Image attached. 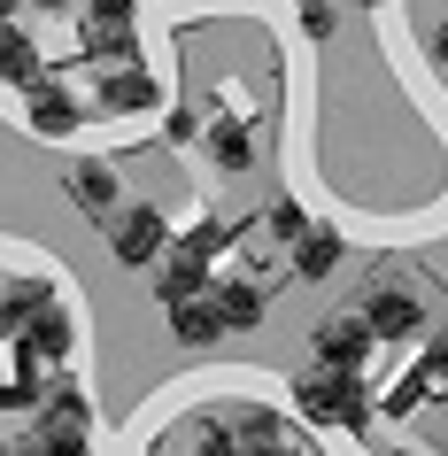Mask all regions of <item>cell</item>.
Wrapping results in <instances>:
<instances>
[{
    "mask_svg": "<svg viewBox=\"0 0 448 456\" xmlns=\"http://www.w3.org/2000/svg\"><path fill=\"white\" fill-rule=\"evenodd\" d=\"M294 403H302V418L340 426V433L371 426V395H363V379H348V371H309V379L294 387Z\"/></svg>",
    "mask_w": 448,
    "mask_h": 456,
    "instance_id": "cell-1",
    "label": "cell"
},
{
    "mask_svg": "<svg viewBox=\"0 0 448 456\" xmlns=\"http://www.w3.org/2000/svg\"><path fill=\"white\" fill-rule=\"evenodd\" d=\"M109 256H117L124 271H155L170 256V216L155 209V201H132V209L109 216Z\"/></svg>",
    "mask_w": 448,
    "mask_h": 456,
    "instance_id": "cell-2",
    "label": "cell"
},
{
    "mask_svg": "<svg viewBox=\"0 0 448 456\" xmlns=\"http://www.w3.org/2000/svg\"><path fill=\"white\" fill-rule=\"evenodd\" d=\"M132 16H140V0H86L77 8V39H86V54H101V62H140V47H132Z\"/></svg>",
    "mask_w": 448,
    "mask_h": 456,
    "instance_id": "cell-3",
    "label": "cell"
},
{
    "mask_svg": "<svg viewBox=\"0 0 448 456\" xmlns=\"http://www.w3.org/2000/svg\"><path fill=\"white\" fill-rule=\"evenodd\" d=\"M70 348H77V317H70V302L54 294V302H39V310L24 317V333H16V356L24 363H70Z\"/></svg>",
    "mask_w": 448,
    "mask_h": 456,
    "instance_id": "cell-4",
    "label": "cell"
},
{
    "mask_svg": "<svg viewBox=\"0 0 448 456\" xmlns=\"http://www.w3.org/2000/svg\"><path fill=\"white\" fill-rule=\"evenodd\" d=\"M209 264H216L209 248L178 240V248L163 256V264H155V302H163V310H186V302H201V294L216 287V279H209Z\"/></svg>",
    "mask_w": 448,
    "mask_h": 456,
    "instance_id": "cell-5",
    "label": "cell"
},
{
    "mask_svg": "<svg viewBox=\"0 0 448 456\" xmlns=\"http://www.w3.org/2000/svg\"><path fill=\"white\" fill-rule=\"evenodd\" d=\"M24 117L39 140H77L86 132V101L70 94V86H54V77H31L24 86Z\"/></svg>",
    "mask_w": 448,
    "mask_h": 456,
    "instance_id": "cell-6",
    "label": "cell"
},
{
    "mask_svg": "<svg viewBox=\"0 0 448 456\" xmlns=\"http://www.w3.org/2000/svg\"><path fill=\"white\" fill-rule=\"evenodd\" d=\"M309 348H317V371H363V356H371V325H363V310H340L325 317L317 333H309Z\"/></svg>",
    "mask_w": 448,
    "mask_h": 456,
    "instance_id": "cell-7",
    "label": "cell"
},
{
    "mask_svg": "<svg viewBox=\"0 0 448 456\" xmlns=\"http://www.w3.org/2000/svg\"><path fill=\"white\" fill-rule=\"evenodd\" d=\"M363 325H371V340H410L425 325V310L410 287H371L363 294Z\"/></svg>",
    "mask_w": 448,
    "mask_h": 456,
    "instance_id": "cell-8",
    "label": "cell"
},
{
    "mask_svg": "<svg viewBox=\"0 0 448 456\" xmlns=\"http://www.w3.org/2000/svg\"><path fill=\"white\" fill-rule=\"evenodd\" d=\"M62 193H70L86 216H117V163H70L62 170Z\"/></svg>",
    "mask_w": 448,
    "mask_h": 456,
    "instance_id": "cell-9",
    "label": "cell"
},
{
    "mask_svg": "<svg viewBox=\"0 0 448 456\" xmlns=\"http://www.w3.org/2000/svg\"><path fill=\"white\" fill-rule=\"evenodd\" d=\"M101 109H109V117H140V109H155V101H163V94H155V70H140V62H124V70H109V77H101Z\"/></svg>",
    "mask_w": 448,
    "mask_h": 456,
    "instance_id": "cell-10",
    "label": "cell"
},
{
    "mask_svg": "<svg viewBox=\"0 0 448 456\" xmlns=\"http://www.w3.org/2000/svg\"><path fill=\"white\" fill-rule=\"evenodd\" d=\"M209 302H216V317H224V333H256V325H263V310H271L256 279H216V287H209Z\"/></svg>",
    "mask_w": 448,
    "mask_h": 456,
    "instance_id": "cell-11",
    "label": "cell"
},
{
    "mask_svg": "<svg viewBox=\"0 0 448 456\" xmlns=\"http://www.w3.org/2000/svg\"><path fill=\"white\" fill-rule=\"evenodd\" d=\"M332 271H340V232H332V224H309L302 240H294V279L317 287V279H332Z\"/></svg>",
    "mask_w": 448,
    "mask_h": 456,
    "instance_id": "cell-12",
    "label": "cell"
},
{
    "mask_svg": "<svg viewBox=\"0 0 448 456\" xmlns=\"http://www.w3.org/2000/svg\"><path fill=\"white\" fill-rule=\"evenodd\" d=\"M31 77H39V47L8 24V31H0V86H16V94H24Z\"/></svg>",
    "mask_w": 448,
    "mask_h": 456,
    "instance_id": "cell-13",
    "label": "cell"
},
{
    "mask_svg": "<svg viewBox=\"0 0 448 456\" xmlns=\"http://www.w3.org/2000/svg\"><path fill=\"white\" fill-rule=\"evenodd\" d=\"M170 333L193 340V348H209V340H224V317H216V302L201 294V302H186V310H170Z\"/></svg>",
    "mask_w": 448,
    "mask_h": 456,
    "instance_id": "cell-14",
    "label": "cell"
},
{
    "mask_svg": "<svg viewBox=\"0 0 448 456\" xmlns=\"http://www.w3.org/2000/svg\"><path fill=\"white\" fill-rule=\"evenodd\" d=\"M209 155L224 170H248V124H209Z\"/></svg>",
    "mask_w": 448,
    "mask_h": 456,
    "instance_id": "cell-15",
    "label": "cell"
},
{
    "mask_svg": "<svg viewBox=\"0 0 448 456\" xmlns=\"http://www.w3.org/2000/svg\"><path fill=\"white\" fill-rule=\"evenodd\" d=\"M263 232H271V240H286V248H294V240H302V232H309L302 201H271V209H263Z\"/></svg>",
    "mask_w": 448,
    "mask_h": 456,
    "instance_id": "cell-16",
    "label": "cell"
},
{
    "mask_svg": "<svg viewBox=\"0 0 448 456\" xmlns=\"http://www.w3.org/2000/svg\"><path fill=\"white\" fill-rule=\"evenodd\" d=\"M186 456H240V441H232V426H209V418H201V426L186 433Z\"/></svg>",
    "mask_w": 448,
    "mask_h": 456,
    "instance_id": "cell-17",
    "label": "cell"
},
{
    "mask_svg": "<svg viewBox=\"0 0 448 456\" xmlns=\"http://www.w3.org/2000/svg\"><path fill=\"white\" fill-rule=\"evenodd\" d=\"M418 379H425V395H448V333L425 348V363H418Z\"/></svg>",
    "mask_w": 448,
    "mask_h": 456,
    "instance_id": "cell-18",
    "label": "cell"
},
{
    "mask_svg": "<svg viewBox=\"0 0 448 456\" xmlns=\"http://www.w3.org/2000/svg\"><path fill=\"white\" fill-rule=\"evenodd\" d=\"M39 449L47 456H94V441L86 433H39Z\"/></svg>",
    "mask_w": 448,
    "mask_h": 456,
    "instance_id": "cell-19",
    "label": "cell"
},
{
    "mask_svg": "<svg viewBox=\"0 0 448 456\" xmlns=\"http://www.w3.org/2000/svg\"><path fill=\"white\" fill-rule=\"evenodd\" d=\"M302 24H309V39H325V31H332V0H309Z\"/></svg>",
    "mask_w": 448,
    "mask_h": 456,
    "instance_id": "cell-20",
    "label": "cell"
},
{
    "mask_svg": "<svg viewBox=\"0 0 448 456\" xmlns=\"http://www.w3.org/2000/svg\"><path fill=\"white\" fill-rule=\"evenodd\" d=\"M163 132H170V140H178V147H186L193 132H201V117H193V109H170V124H163Z\"/></svg>",
    "mask_w": 448,
    "mask_h": 456,
    "instance_id": "cell-21",
    "label": "cell"
},
{
    "mask_svg": "<svg viewBox=\"0 0 448 456\" xmlns=\"http://www.w3.org/2000/svg\"><path fill=\"white\" fill-rule=\"evenodd\" d=\"M0 456H47V449H39V433H24V441H0Z\"/></svg>",
    "mask_w": 448,
    "mask_h": 456,
    "instance_id": "cell-22",
    "label": "cell"
},
{
    "mask_svg": "<svg viewBox=\"0 0 448 456\" xmlns=\"http://www.w3.org/2000/svg\"><path fill=\"white\" fill-rule=\"evenodd\" d=\"M433 62H441V70H448V24L433 31Z\"/></svg>",
    "mask_w": 448,
    "mask_h": 456,
    "instance_id": "cell-23",
    "label": "cell"
},
{
    "mask_svg": "<svg viewBox=\"0 0 448 456\" xmlns=\"http://www.w3.org/2000/svg\"><path fill=\"white\" fill-rule=\"evenodd\" d=\"M240 456H302V449H286V441H271V449H240Z\"/></svg>",
    "mask_w": 448,
    "mask_h": 456,
    "instance_id": "cell-24",
    "label": "cell"
},
{
    "mask_svg": "<svg viewBox=\"0 0 448 456\" xmlns=\"http://www.w3.org/2000/svg\"><path fill=\"white\" fill-rule=\"evenodd\" d=\"M8 24H16V0H0V31H8Z\"/></svg>",
    "mask_w": 448,
    "mask_h": 456,
    "instance_id": "cell-25",
    "label": "cell"
},
{
    "mask_svg": "<svg viewBox=\"0 0 448 456\" xmlns=\"http://www.w3.org/2000/svg\"><path fill=\"white\" fill-rule=\"evenodd\" d=\"M39 8H47V16H54V8H86V0H39Z\"/></svg>",
    "mask_w": 448,
    "mask_h": 456,
    "instance_id": "cell-26",
    "label": "cell"
},
{
    "mask_svg": "<svg viewBox=\"0 0 448 456\" xmlns=\"http://www.w3.org/2000/svg\"><path fill=\"white\" fill-rule=\"evenodd\" d=\"M348 8H379V0H348Z\"/></svg>",
    "mask_w": 448,
    "mask_h": 456,
    "instance_id": "cell-27",
    "label": "cell"
},
{
    "mask_svg": "<svg viewBox=\"0 0 448 456\" xmlns=\"http://www.w3.org/2000/svg\"><path fill=\"white\" fill-rule=\"evenodd\" d=\"M395 456H418V449H395Z\"/></svg>",
    "mask_w": 448,
    "mask_h": 456,
    "instance_id": "cell-28",
    "label": "cell"
}]
</instances>
